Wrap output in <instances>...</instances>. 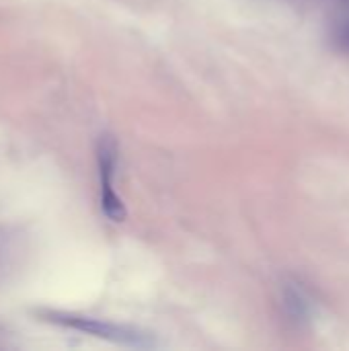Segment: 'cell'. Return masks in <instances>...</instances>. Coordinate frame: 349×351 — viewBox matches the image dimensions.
Returning a JSON list of instances; mask_svg holds the SVG:
<instances>
[{
	"label": "cell",
	"mask_w": 349,
	"mask_h": 351,
	"mask_svg": "<svg viewBox=\"0 0 349 351\" xmlns=\"http://www.w3.org/2000/svg\"><path fill=\"white\" fill-rule=\"evenodd\" d=\"M37 317L43 323L62 327V329H70V331H78L103 341H111L117 346H128V348H152V339L142 333L140 329H134L130 325H119V323H111V321H103V319H95V317H84V315H76V313H64V311H39Z\"/></svg>",
	"instance_id": "cell-1"
},
{
	"label": "cell",
	"mask_w": 349,
	"mask_h": 351,
	"mask_svg": "<svg viewBox=\"0 0 349 351\" xmlns=\"http://www.w3.org/2000/svg\"><path fill=\"white\" fill-rule=\"evenodd\" d=\"M119 162V148L115 138L101 136L97 144V167H99V183H101V210L107 220L123 222L128 216L125 204L115 189V175Z\"/></svg>",
	"instance_id": "cell-2"
},
{
	"label": "cell",
	"mask_w": 349,
	"mask_h": 351,
	"mask_svg": "<svg viewBox=\"0 0 349 351\" xmlns=\"http://www.w3.org/2000/svg\"><path fill=\"white\" fill-rule=\"evenodd\" d=\"M286 308L294 319H306L311 304H309V298L302 294L300 288H288L286 290Z\"/></svg>",
	"instance_id": "cell-3"
},
{
	"label": "cell",
	"mask_w": 349,
	"mask_h": 351,
	"mask_svg": "<svg viewBox=\"0 0 349 351\" xmlns=\"http://www.w3.org/2000/svg\"><path fill=\"white\" fill-rule=\"evenodd\" d=\"M335 41H337L344 49H349V21H341V23L335 27Z\"/></svg>",
	"instance_id": "cell-4"
},
{
	"label": "cell",
	"mask_w": 349,
	"mask_h": 351,
	"mask_svg": "<svg viewBox=\"0 0 349 351\" xmlns=\"http://www.w3.org/2000/svg\"><path fill=\"white\" fill-rule=\"evenodd\" d=\"M341 2H346V4H348V6H349V0H341Z\"/></svg>",
	"instance_id": "cell-5"
}]
</instances>
